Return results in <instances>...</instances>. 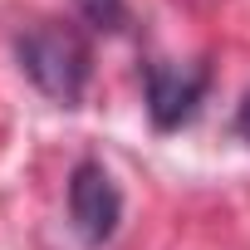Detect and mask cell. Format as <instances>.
I'll list each match as a JSON object with an SVG mask.
<instances>
[{
    "instance_id": "1",
    "label": "cell",
    "mask_w": 250,
    "mask_h": 250,
    "mask_svg": "<svg viewBox=\"0 0 250 250\" xmlns=\"http://www.w3.org/2000/svg\"><path fill=\"white\" fill-rule=\"evenodd\" d=\"M15 59H20L25 79L44 98H54L64 108H79V98L88 88V74H93V59H88V44H83L79 30H69V25H35V30H25L15 40Z\"/></svg>"
},
{
    "instance_id": "2",
    "label": "cell",
    "mask_w": 250,
    "mask_h": 250,
    "mask_svg": "<svg viewBox=\"0 0 250 250\" xmlns=\"http://www.w3.org/2000/svg\"><path fill=\"white\" fill-rule=\"evenodd\" d=\"M143 83H147V118L157 133H177L196 118L201 98H206V83H211V69L206 64H147L143 69Z\"/></svg>"
},
{
    "instance_id": "3",
    "label": "cell",
    "mask_w": 250,
    "mask_h": 250,
    "mask_svg": "<svg viewBox=\"0 0 250 250\" xmlns=\"http://www.w3.org/2000/svg\"><path fill=\"white\" fill-rule=\"evenodd\" d=\"M69 221H74L83 245L113 240V230L123 221V191L103 162H79L69 172Z\"/></svg>"
},
{
    "instance_id": "4",
    "label": "cell",
    "mask_w": 250,
    "mask_h": 250,
    "mask_svg": "<svg viewBox=\"0 0 250 250\" xmlns=\"http://www.w3.org/2000/svg\"><path fill=\"white\" fill-rule=\"evenodd\" d=\"M74 5L93 30H123L128 25V0H74Z\"/></svg>"
},
{
    "instance_id": "5",
    "label": "cell",
    "mask_w": 250,
    "mask_h": 250,
    "mask_svg": "<svg viewBox=\"0 0 250 250\" xmlns=\"http://www.w3.org/2000/svg\"><path fill=\"white\" fill-rule=\"evenodd\" d=\"M235 133H240V143H250V88H245V98L235 108Z\"/></svg>"
}]
</instances>
